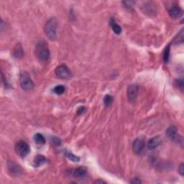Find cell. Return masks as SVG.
I'll return each instance as SVG.
<instances>
[{"label":"cell","mask_w":184,"mask_h":184,"mask_svg":"<svg viewBox=\"0 0 184 184\" xmlns=\"http://www.w3.org/2000/svg\"><path fill=\"white\" fill-rule=\"evenodd\" d=\"M35 55L40 62H48L50 58V51L47 43L44 40H40L37 43L35 48Z\"/></svg>","instance_id":"cell-1"},{"label":"cell","mask_w":184,"mask_h":184,"mask_svg":"<svg viewBox=\"0 0 184 184\" xmlns=\"http://www.w3.org/2000/svg\"><path fill=\"white\" fill-rule=\"evenodd\" d=\"M57 20L56 18H51L46 22L44 26V31L48 37L51 40H55L56 38V28H57Z\"/></svg>","instance_id":"cell-2"},{"label":"cell","mask_w":184,"mask_h":184,"mask_svg":"<svg viewBox=\"0 0 184 184\" xmlns=\"http://www.w3.org/2000/svg\"><path fill=\"white\" fill-rule=\"evenodd\" d=\"M20 83L21 88L23 90H25V91L33 89L34 87V83H33L30 75L25 71L22 72L20 74Z\"/></svg>","instance_id":"cell-3"},{"label":"cell","mask_w":184,"mask_h":184,"mask_svg":"<svg viewBox=\"0 0 184 184\" xmlns=\"http://www.w3.org/2000/svg\"><path fill=\"white\" fill-rule=\"evenodd\" d=\"M14 150L19 156L21 158H25L30 152V146L26 142L20 140L16 143Z\"/></svg>","instance_id":"cell-4"},{"label":"cell","mask_w":184,"mask_h":184,"mask_svg":"<svg viewBox=\"0 0 184 184\" xmlns=\"http://www.w3.org/2000/svg\"><path fill=\"white\" fill-rule=\"evenodd\" d=\"M166 135L167 137H168L169 140H171V141L175 142V143H178L179 144H181V145L183 144V139H182V137L178 138L179 135H178L177 129L175 127L171 126L168 127L166 130Z\"/></svg>","instance_id":"cell-5"},{"label":"cell","mask_w":184,"mask_h":184,"mask_svg":"<svg viewBox=\"0 0 184 184\" xmlns=\"http://www.w3.org/2000/svg\"><path fill=\"white\" fill-rule=\"evenodd\" d=\"M56 75L58 78L61 79H67L71 76V72L69 68L65 65H61L56 69Z\"/></svg>","instance_id":"cell-6"},{"label":"cell","mask_w":184,"mask_h":184,"mask_svg":"<svg viewBox=\"0 0 184 184\" xmlns=\"http://www.w3.org/2000/svg\"><path fill=\"white\" fill-rule=\"evenodd\" d=\"M138 89H139V87L137 84H132L129 86L128 89H127V97H128L129 101L131 103H134L137 99Z\"/></svg>","instance_id":"cell-7"},{"label":"cell","mask_w":184,"mask_h":184,"mask_svg":"<svg viewBox=\"0 0 184 184\" xmlns=\"http://www.w3.org/2000/svg\"><path fill=\"white\" fill-rule=\"evenodd\" d=\"M144 148H145V140L142 138H137L133 142L132 150L135 154H141L143 151Z\"/></svg>","instance_id":"cell-8"},{"label":"cell","mask_w":184,"mask_h":184,"mask_svg":"<svg viewBox=\"0 0 184 184\" xmlns=\"http://www.w3.org/2000/svg\"><path fill=\"white\" fill-rule=\"evenodd\" d=\"M168 13L171 17L179 18L183 15V10L178 6H174L169 10Z\"/></svg>","instance_id":"cell-9"},{"label":"cell","mask_w":184,"mask_h":184,"mask_svg":"<svg viewBox=\"0 0 184 184\" xmlns=\"http://www.w3.org/2000/svg\"><path fill=\"white\" fill-rule=\"evenodd\" d=\"M8 171L12 175H18L21 173L20 167L12 161L8 162Z\"/></svg>","instance_id":"cell-10"},{"label":"cell","mask_w":184,"mask_h":184,"mask_svg":"<svg viewBox=\"0 0 184 184\" xmlns=\"http://www.w3.org/2000/svg\"><path fill=\"white\" fill-rule=\"evenodd\" d=\"M87 170L85 167L81 166L79 167L74 170L72 171L71 174L75 178H83L85 176V175L86 174Z\"/></svg>","instance_id":"cell-11"},{"label":"cell","mask_w":184,"mask_h":184,"mask_svg":"<svg viewBox=\"0 0 184 184\" xmlns=\"http://www.w3.org/2000/svg\"><path fill=\"white\" fill-rule=\"evenodd\" d=\"M161 143V140L159 137H154L151 138L148 143V148L149 150L155 149L160 145Z\"/></svg>","instance_id":"cell-12"},{"label":"cell","mask_w":184,"mask_h":184,"mask_svg":"<svg viewBox=\"0 0 184 184\" xmlns=\"http://www.w3.org/2000/svg\"><path fill=\"white\" fill-rule=\"evenodd\" d=\"M46 162V158L41 155H37L33 160V166L35 167H40Z\"/></svg>","instance_id":"cell-13"},{"label":"cell","mask_w":184,"mask_h":184,"mask_svg":"<svg viewBox=\"0 0 184 184\" xmlns=\"http://www.w3.org/2000/svg\"><path fill=\"white\" fill-rule=\"evenodd\" d=\"M14 57L17 58H21L24 56V51H23L22 46H21L20 43H18L17 45H16L15 47H14Z\"/></svg>","instance_id":"cell-14"},{"label":"cell","mask_w":184,"mask_h":184,"mask_svg":"<svg viewBox=\"0 0 184 184\" xmlns=\"http://www.w3.org/2000/svg\"><path fill=\"white\" fill-rule=\"evenodd\" d=\"M109 24L111 27H112V30L114 31V33H116L117 35H120V33H122V28H121V27L118 24H117V22H115L114 19H111L109 21Z\"/></svg>","instance_id":"cell-15"},{"label":"cell","mask_w":184,"mask_h":184,"mask_svg":"<svg viewBox=\"0 0 184 184\" xmlns=\"http://www.w3.org/2000/svg\"><path fill=\"white\" fill-rule=\"evenodd\" d=\"M34 141L38 145H43L45 143V139L40 133H37L34 135Z\"/></svg>","instance_id":"cell-16"},{"label":"cell","mask_w":184,"mask_h":184,"mask_svg":"<svg viewBox=\"0 0 184 184\" xmlns=\"http://www.w3.org/2000/svg\"><path fill=\"white\" fill-rule=\"evenodd\" d=\"M64 155L65 156L67 157L68 159H70V160L73 161V162H79V161L80 160V158H79L78 156L75 155L73 154L71 152L68 151V150H65Z\"/></svg>","instance_id":"cell-17"},{"label":"cell","mask_w":184,"mask_h":184,"mask_svg":"<svg viewBox=\"0 0 184 184\" xmlns=\"http://www.w3.org/2000/svg\"><path fill=\"white\" fill-rule=\"evenodd\" d=\"M53 92L58 95H61L66 91V88L63 85H58L53 89Z\"/></svg>","instance_id":"cell-18"},{"label":"cell","mask_w":184,"mask_h":184,"mask_svg":"<svg viewBox=\"0 0 184 184\" xmlns=\"http://www.w3.org/2000/svg\"><path fill=\"white\" fill-rule=\"evenodd\" d=\"M169 57H170V46L168 45V47H166L163 53V60L165 63L168 62Z\"/></svg>","instance_id":"cell-19"},{"label":"cell","mask_w":184,"mask_h":184,"mask_svg":"<svg viewBox=\"0 0 184 184\" xmlns=\"http://www.w3.org/2000/svg\"><path fill=\"white\" fill-rule=\"evenodd\" d=\"M113 102V97L110 95H106L105 97L104 98V105L108 106L112 104Z\"/></svg>","instance_id":"cell-20"},{"label":"cell","mask_w":184,"mask_h":184,"mask_svg":"<svg viewBox=\"0 0 184 184\" xmlns=\"http://www.w3.org/2000/svg\"><path fill=\"white\" fill-rule=\"evenodd\" d=\"M175 41L178 44L183 43V30H182L181 32H180L177 35V36L175 37Z\"/></svg>","instance_id":"cell-21"},{"label":"cell","mask_w":184,"mask_h":184,"mask_svg":"<svg viewBox=\"0 0 184 184\" xmlns=\"http://www.w3.org/2000/svg\"><path fill=\"white\" fill-rule=\"evenodd\" d=\"M176 83H177V85L178 86L179 88H181V91H183V81L182 79H178V80L176 81Z\"/></svg>","instance_id":"cell-22"},{"label":"cell","mask_w":184,"mask_h":184,"mask_svg":"<svg viewBox=\"0 0 184 184\" xmlns=\"http://www.w3.org/2000/svg\"><path fill=\"white\" fill-rule=\"evenodd\" d=\"M178 172L181 175H183L184 174V165L183 163H181L178 167Z\"/></svg>","instance_id":"cell-23"},{"label":"cell","mask_w":184,"mask_h":184,"mask_svg":"<svg viewBox=\"0 0 184 184\" xmlns=\"http://www.w3.org/2000/svg\"><path fill=\"white\" fill-rule=\"evenodd\" d=\"M131 183H141V181L138 178H134L131 181Z\"/></svg>","instance_id":"cell-24"},{"label":"cell","mask_w":184,"mask_h":184,"mask_svg":"<svg viewBox=\"0 0 184 184\" xmlns=\"http://www.w3.org/2000/svg\"><path fill=\"white\" fill-rule=\"evenodd\" d=\"M85 110V108L83 107V106H81V107H80L78 109V112H77V113H78V114H82V112H83V111Z\"/></svg>","instance_id":"cell-25"},{"label":"cell","mask_w":184,"mask_h":184,"mask_svg":"<svg viewBox=\"0 0 184 184\" xmlns=\"http://www.w3.org/2000/svg\"><path fill=\"white\" fill-rule=\"evenodd\" d=\"M94 183H105V181H102V180H97V181H95Z\"/></svg>","instance_id":"cell-26"}]
</instances>
